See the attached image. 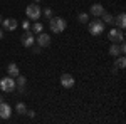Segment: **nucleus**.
<instances>
[{"mask_svg":"<svg viewBox=\"0 0 126 124\" xmlns=\"http://www.w3.org/2000/svg\"><path fill=\"white\" fill-rule=\"evenodd\" d=\"M49 27H50V30H52V32L61 34V32H64V30H66L67 22H66V19H62V17H50Z\"/></svg>","mask_w":126,"mask_h":124,"instance_id":"f257e3e1","label":"nucleus"},{"mask_svg":"<svg viewBox=\"0 0 126 124\" xmlns=\"http://www.w3.org/2000/svg\"><path fill=\"white\" fill-rule=\"evenodd\" d=\"M25 14H27V19L29 20H35L40 19V15H42V10H40V7L34 2V3H30V5H27V9H25Z\"/></svg>","mask_w":126,"mask_h":124,"instance_id":"f03ea898","label":"nucleus"},{"mask_svg":"<svg viewBox=\"0 0 126 124\" xmlns=\"http://www.w3.org/2000/svg\"><path fill=\"white\" fill-rule=\"evenodd\" d=\"M104 22L103 20H99V19H94V20H91L89 22V34L91 35H99V34H103L104 32Z\"/></svg>","mask_w":126,"mask_h":124,"instance_id":"7ed1b4c3","label":"nucleus"},{"mask_svg":"<svg viewBox=\"0 0 126 124\" xmlns=\"http://www.w3.org/2000/svg\"><path fill=\"white\" fill-rule=\"evenodd\" d=\"M0 89L3 91V92H12V91H15V81H14V77H3V79H0Z\"/></svg>","mask_w":126,"mask_h":124,"instance_id":"20e7f679","label":"nucleus"},{"mask_svg":"<svg viewBox=\"0 0 126 124\" xmlns=\"http://www.w3.org/2000/svg\"><path fill=\"white\" fill-rule=\"evenodd\" d=\"M20 42H22V45H24V47H32V45L35 44V37H34L32 30H25V32L22 34Z\"/></svg>","mask_w":126,"mask_h":124,"instance_id":"39448f33","label":"nucleus"},{"mask_svg":"<svg viewBox=\"0 0 126 124\" xmlns=\"http://www.w3.org/2000/svg\"><path fill=\"white\" fill-rule=\"evenodd\" d=\"M108 39L111 42H123L125 40V34H123L121 29H111L108 32Z\"/></svg>","mask_w":126,"mask_h":124,"instance_id":"423d86ee","label":"nucleus"},{"mask_svg":"<svg viewBox=\"0 0 126 124\" xmlns=\"http://www.w3.org/2000/svg\"><path fill=\"white\" fill-rule=\"evenodd\" d=\"M74 84H76V79L71 76L69 72H66V74H62V76H61V86H62V87L71 89V87H74Z\"/></svg>","mask_w":126,"mask_h":124,"instance_id":"0eeeda50","label":"nucleus"},{"mask_svg":"<svg viewBox=\"0 0 126 124\" xmlns=\"http://www.w3.org/2000/svg\"><path fill=\"white\" fill-rule=\"evenodd\" d=\"M10 116H12V107H10L5 101H2V102H0V117H2V119H9Z\"/></svg>","mask_w":126,"mask_h":124,"instance_id":"6e6552de","label":"nucleus"},{"mask_svg":"<svg viewBox=\"0 0 126 124\" xmlns=\"http://www.w3.org/2000/svg\"><path fill=\"white\" fill-rule=\"evenodd\" d=\"M37 45H40V47H49L50 45V35L46 34V32H40L39 35H37Z\"/></svg>","mask_w":126,"mask_h":124,"instance_id":"1a4fd4ad","label":"nucleus"},{"mask_svg":"<svg viewBox=\"0 0 126 124\" xmlns=\"http://www.w3.org/2000/svg\"><path fill=\"white\" fill-rule=\"evenodd\" d=\"M2 24H3V29L5 30H15L19 27V22L15 19H2Z\"/></svg>","mask_w":126,"mask_h":124,"instance_id":"9d476101","label":"nucleus"},{"mask_svg":"<svg viewBox=\"0 0 126 124\" xmlns=\"http://www.w3.org/2000/svg\"><path fill=\"white\" fill-rule=\"evenodd\" d=\"M103 14H104V7H103L101 3H93V5H91V15L101 17Z\"/></svg>","mask_w":126,"mask_h":124,"instance_id":"9b49d317","label":"nucleus"},{"mask_svg":"<svg viewBox=\"0 0 126 124\" xmlns=\"http://www.w3.org/2000/svg\"><path fill=\"white\" fill-rule=\"evenodd\" d=\"M7 72H9L10 77H17L20 74V69H19V66H17L15 62H10L9 66H7Z\"/></svg>","mask_w":126,"mask_h":124,"instance_id":"f8f14e48","label":"nucleus"},{"mask_svg":"<svg viewBox=\"0 0 126 124\" xmlns=\"http://www.w3.org/2000/svg\"><path fill=\"white\" fill-rule=\"evenodd\" d=\"M114 24H118V27L123 30L126 27V15H125V12H121L118 17H114Z\"/></svg>","mask_w":126,"mask_h":124,"instance_id":"ddd939ff","label":"nucleus"},{"mask_svg":"<svg viewBox=\"0 0 126 124\" xmlns=\"http://www.w3.org/2000/svg\"><path fill=\"white\" fill-rule=\"evenodd\" d=\"M25 82H27V79L19 74V76H17V82H15V89H19L20 92H22V91H24V87H25Z\"/></svg>","mask_w":126,"mask_h":124,"instance_id":"4468645a","label":"nucleus"},{"mask_svg":"<svg viewBox=\"0 0 126 124\" xmlns=\"http://www.w3.org/2000/svg\"><path fill=\"white\" fill-rule=\"evenodd\" d=\"M109 55H113V57L121 55V50H119V44L118 42H113V45L109 47Z\"/></svg>","mask_w":126,"mask_h":124,"instance_id":"2eb2a0df","label":"nucleus"},{"mask_svg":"<svg viewBox=\"0 0 126 124\" xmlns=\"http://www.w3.org/2000/svg\"><path fill=\"white\" fill-rule=\"evenodd\" d=\"M114 67H116V69H125V67H126V59H125V55H118Z\"/></svg>","mask_w":126,"mask_h":124,"instance_id":"dca6fc26","label":"nucleus"},{"mask_svg":"<svg viewBox=\"0 0 126 124\" xmlns=\"http://www.w3.org/2000/svg\"><path fill=\"white\" fill-rule=\"evenodd\" d=\"M15 111H17L20 116L25 114V112H27V106L24 104V102H17V106H15Z\"/></svg>","mask_w":126,"mask_h":124,"instance_id":"f3484780","label":"nucleus"},{"mask_svg":"<svg viewBox=\"0 0 126 124\" xmlns=\"http://www.w3.org/2000/svg\"><path fill=\"white\" fill-rule=\"evenodd\" d=\"M101 17H103V22H104V24H114V17H113L111 14H106V12H104Z\"/></svg>","mask_w":126,"mask_h":124,"instance_id":"a211bd4d","label":"nucleus"},{"mask_svg":"<svg viewBox=\"0 0 126 124\" xmlns=\"http://www.w3.org/2000/svg\"><path fill=\"white\" fill-rule=\"evenodd\" d=\"M42 29H44V25H42L40 22H37V20H35V22H34V25H32V32L40 34V32H42Z\"/></svg>","mask_w":126,"mask_h":124,"instance_id":"6ab92c4d","label":"nucleus"},{"mask_svg":"<svg viewBox=\"0 0 126 124\" xmlns=\"http://www.w3.org/2000/svg\"><path fill=\"white\" fill-rule=\"evenodd\" d=\"M78 20L81 22V24H86L87 20H89V15H87L86 12H81V14L78 15Z\"/></svg>","mask_w":126,"mask_h":124,"instance_id":"aec40b11","label":"nucleus"},{"mask_svg":"<svg viewBox=\"0 0 126 124\" xmlns=\"http://www.w3.org/2000/svg\"><path fill=\"white\" fill-rule=\"evenodd\" d=\"M42 14H44V17H46V19H50V17H52V9L46 7V9L42 10Z\"/></svg>","mask_w":126,"mask_h":124,"instance_id":"412c9836","label":"nucleus"},{"mask_svg":"<svg viewBox=\"0 0 126 124\" xmlns=\"http://www.w3.org/2000/svg\"><path fill=\"white\" fill-rule=\"evenodd\" d=\"M119 50H121V54H125V52H126V44H125V40H123V42H119Z\"/></svg>","mask_w":126,"mask_h":124,"instance_id":"4be33fe9","label":"nucleus"},{"mask_svg":"<svg viewBox=\"0 0 126 124\" xmlns=\"http://www.w3.org/2000/svg\"><path fill=\"white\" fill-rule=\"evenodd\" d=\"M25 114L29 116V117H35V111H27Z\"/></svg>","mask_w":126,"mask_h":124,"instance_id":"5701e85b","label":"nucleus"},{"mask_svg":"<svg viewBox=\"0 0 126 124\" xmlns=\"http://www.w3.org/2000/svg\"><path fill=\"white\" fill-rule=\"evenodd\" d=\"M40 49L42 47L39 45V47H32V50H34V54H40Z\"/></svg>","mask_w":126,"mask_h":124,"instance_id":"b1692460","label":"nucleus"},{"mask_svg":"<svg viewBox=\"0 0 126 124\" xmlns=\"http://www.w3.org/2000/svg\"><path fill=\"white\" fill-rule=\"evenodd\" d=\"M22 27H24V29H25V30H29V22H27V20H25V22H24V24H22Z\"/></svg>","mask_w":126,"mask_h":124,"instance_id":"393cba45","label":"nucleus"},{"mask_svg":"<svg viewBox=\"0 0 126 124\" xmlns=\"http://www.w3.org/2000/svg\"><path fill=\"white\" fill-rule=\"evenodd\" d=\"M3 37V29H0V39Z\"/></svg>","mask_w":126,"mask_h":124,"instance_id":"a878e982","label":"nucleus"},{"mask_svg":"<svg viewBox=\"0 0 126 124\" xmlns=\"http://www.w3.org/2000/svg\"><path fill=\"white\" fill-rule=\"evenodd\" d=\"M2 101H3V96H0V102H2Z\"/></svg>","mask_w":126,"mask_h":124,"instance_id":"bb28decb","label":"nucleus"},{"mask_svg":"<svg viewBox=\"0 0 126 124\" xmlns=\"http://www.w3.org/2000/svg\"><path fill=\"white\" fill-rule=\"evenodd\" d=\"M34 2H35V3H37V2H40V0H34Z\"/></svg>","mask_w":126,"mask_h":124,"instance_id":"cd10ccee","label":"nucleus"},{"mask_svg":"<svg viewBox=\"0 0 126 124\" xmlns=\"http://www.w3.org/2000/svg\"><path fill=\"white\" fill-rule=\"evenodd\" d=\"M0 24H2V15H0Z\"/></svg>","mask_w":126,"mask_h":124,"instance_id":"c85d7f7f","label":"nucleus"}]
</instances>
